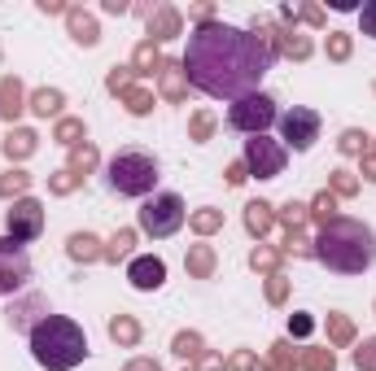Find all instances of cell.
I'll list each match as a JSON object with an SVG mask.
<instances>
[{"label":"cell","instance_id":"6da1fadb","mask_svg":"<svg viewBox=\"0 0 376 371\" xmlns=\"http://www.w3.org/2000/svg\"><path fill=\"white\" fill-rule=\"evenodd\" d=\"M184 79L193 88H202L215 101H241L254 96L263 74L271 70V44L267 35L228 27V22H202L188 31V48H184Z\"/></svg>","mask_w":376,"mask_h":371},{"label":"cell","instance_id":"7a4b0ae2","mask_svg":"<svg viewBox=\"0 0 376 371\" xmlns=\"http://www.w3.org/2000/svg\"><path fill=\"white\" fill-rule=\"evenodd\" d=\"M315 258L341 276H363L376 262V232L359 218H329L315 240Z\"/></svg>","mask_w":376,"mask_h":371},{"label":"cell","instance_id":"3957f363","mask_svg":"<svg viewBox=\"0 0 376 371\" xmlns=\"http://www.w3.org/2000/svg\"><path fill=\"white\" fill-rule=\"evenodd\" d=\"M31 354L44 371H70L88 358V336L84 328L66 314H44L31 328Z\"/></svg>","mask_w":376,"mask_h":371},{"label":"cell","instance_id":"277c9868","mask_svg":"<svg viewBox=\"0 0 376 371\" xmlns=\"http://www.w3.org/2000/svg\"><path fill=\"white\" fill-rule=\"evenodd\" d=\"M106 179L118 196H149L158 184V162L149 153H140V148H123V153L110 158Z\"/></svg>","mask_w":376,"mask_h":371},{"label":"cell","instance_id":"5b68a950","mask_svg":"<svg viewBox=\"0 0 376 371\" xmlns=\"http://www.w3.org/2000/svg\"><path fill=\"white\" fill-rule=\"evenodd\" d=\"M228 122L245 136H263L271 122H275V101L267 92H254V96H241V101L228 105Z\"/></svg>","mask_w":376,"mask_h":371},{"label":"cell","instance_id":"8992f818","mask_svg":"<svg viewBox=\"0 0 376 371\" xmlns=\"http://www.w3.org/2000/svg\"><path fill=\"white\" fill-rule=\"evenodd\" d=\"M180 223H184V201L175 192H158L154 201L140 206V228L149 236H171V232H180Z\"/></svg>","mask_w":376,"mask_h":371},{"label":"cell","instance_id":"52a82bcc","mask_svg":"<svg viewBox=\"0 0 376 371\" xmlns=\"http://www.w3.org/2000/svg\"><path fill=\"white\" fill-rule=\"evenodd\" d=\"M27 280H31V258H27V249H22V240L0 236V297L18 293Z\"/></svg>","mask_w":376,"mask_h":371},{"label":"cell","instance_id":"ba28073f","mask_svg":"<svg viewBox=\"0 0 376 371\" xmlns=\"http://www.w3.org/2000/svg\"><path fill=\"white\" fill-rule=\"evenodd\" d=\"M285 144H275V140H267V136H254L245 144V170H254L258 179H275L285 170Z\"/></svg>","mask_w":376,"mask_h":371},{"label":"cell","instance_id":"9c48e42d","mask_svg":"<svg viewBox=\"0 0 376 371\" xmlns=\"http://www.w3.org/2000/svg\"><path fill=\"white\" fill-rule=\"evenodd\" d=\"M280 131H285V148H293V153H307V148L319 140V114L293 105V110L280 118Z\"/></svg>","mask_w":376,"mask_h":371},{"label":"cell","instance_id":"30bf717a","mask_svg":"<svg viewBox=\"0 0 376 371\" xmlns=\"http://www.w3.org/2000/svg\"><path fill=\"white\" fill-rule=\"evenodd\" d=\"M40 228H44L40 201H18V206L9 210V236H13V240H31V236H40Z\"/></svg>","mask_w":376,"mask_h":371},{"label":"cell","instance_id":"8fae6325","mask_svg":"<svg viewBox=\"0 0 376 371\" xmlns=\"http://www.w3.org/2000/svg\"><path fill=\"white\" fill-rule=\"evenodd\" d=\"M127 280H132V288H140V293L162 288V280H166V262H162V258H136V262L127 266Z\"/></svg>","mask_w":376,"mask_h":371},{"label":"cell","instance_id":"7c38bea8","mask_svg":"<svg viewBox=\"0 0 376 371\" xmlns=\"http://www.w3.org/2000/svg\"><path fill=\"white\" fill-rule=\"evenodd\" d=\"M149 35H158V40L180 35V13H175V9H158L154 18H149Z\"/></svg>","mask_w":376,"mask_h":371},{"label":"cell","instance_id":"4fadbf2b","mask_svg":"<svg viewBox=\"0 0 376 371\" xmlns=\"http://www.w3.org/2000/svg\"><path fill=\"white\" fill-rule=\"evenodd\" d=\"M70 35L79 40V44H88V48H92L96 40H101V31H96V22H92L88 13H79V9L70 13Z\"/></svg>","mask_w":376,"mask_h":371},{"label":"cell","instance_id":"5bb4252c","mask_svg":"<svg viewBox=\"0 0 376 371\" xmlns=\"http://www.w3.org/2000/svg\"><path fill=\"white\" fill-rule=\"evenodd\" d=\"M18 110H22V88H18V79H0V114L18 118Z\"/></svg>","mask_w":376,"mask_h":371},{"label":"cell","instance_id":"9a60e30c","mask_svg":"<svg viewBox=\"0 0 376 371\" xmlns=\"http://www.w3.org/2000/svg\"><path fill=\"white\" fill-rule=\"evenodd\" d=\"M245 228H249V232H254V236H263V232L271 228V206H263V201H254V206H249V210H245Z\"/></svg>","mask_w":376,"mask_h":371},{"label":"cell","instance_id":"2e32d148","mask_svg":"<svg viewBox=\"0 0 376 371\" xmlns=\"http://www.w3.org/2000/svg\"><path fill=\"white\" fill-rule=\"evenodd\" d=\"M31 110H35L40 118H48V114H57V110H62V92H53V88H44V92H35V96H31Z\"/></svg>","mask_w":376,"mask_h":371},{"label":"cell","instance_id":"e0dca14e","mask_svg":"<svg viewBox=\"0 0 376 371\" xmlns=\"http://www.w3.org/2000/svg\"><path fill=\"white\" fill-rule=\"evenodd\" d=\"M96 254H101V249H96V236H88V232H74V236H70V258L92 262Z\"/></svg>","mask_w":376,"mask_h":371},{"label":"cell","instance_id":"ac0fdd59","mask_svg":"<svg viewBox=\"0 0 376 371\" xmlns=\"http://www.w3.org/2000/svg\"><path fill=\"white\" fill-rule=\"evenodd\" d=\"M31 148H35V136L31 131H9V140H5V153L9 158H27Z\"/></svg>","mask_w":376,"mask_h":371},{"label":"cell","instance_id":"d6986e66","mask_svg":"<svg viewBox=\"0 0 376 371\" xmlns=\"http://www.w3.org/2000/svg\"><path fill=\"white\" fill-rule=\"evenodd\" d=\"M210 266H215V254L206 249V245H197V249L188 254V271L193 276H210Z\"/></svg>","mask_w":376,"mask_h":371},{"label":"cell","instance_id":"ffe728a7","mask_svg":"<svg viewBox=\"0 0 376 371\" xmlns=\"http://www.w3.org/2000/svg\"><path fill=\"white\" fill-rule=\"evenodd\" d=\"M162 74H166V96H171V101H180V92H184V70H180V66H162Z\"/></svg>","mask_w":376,"mask_h":371},{"label":"cell","instance_id":"44dd1931","mask_svg":"<svg viewBox=\"0 0 376 371\" xmlns=\"http://www.w3.org/2000/svg\"><path fill=\"white\" fill-rule=\"evenodd\" d=\"M355 367L359 371H376V341H363L355 350Z\"/></svg>","mask_w":376,"mask_h":371},{"label":"cell","instance_id":"7402d4cb","mask_svg":"<svg viewBox=\"0 0 376 371\" xmlns=\"http://www.w3.org/2000/svg\"><path fill=\"white\" fill-rule=\"evenodd\" d=\"M110 336H114V341H127V345H132V341L140 336V328L132 324V319H114V324H110Z\"/></svg>","mask_w":376,"mask_h":371},{"label":"cell","instance_id":"603a6c76","mask_svg":"<svg viewBox=\"0 0 376 371\" xmlns=\"http://www.w3.org/2000/svg\"><path fill=\"white\" fill-rule=\"evenodd\" d=\"M79 136H84V122H74V118H66L62 127H57V140H62V144H74Z\"/></svg>","mask_w":376,"mask_h":371},{"label":"cell","instance_id":"cb8c5ba5","mask_svg":"<svg viewBox=\"0 0 376 371\" xmlns=\"http://www.w3.org/2000/svg\"><path fill=\"white\" fill-rule=\"evenodd\" d=\"M149 105H154V96H149V92H140V88L127 92V110H132V114H144Z\"/></svg>","mask_w":376,"mask_h":371},{"label":"cell","instance_id":"d4e9b609","mask_svg":"<svg viewBox=\"0 0 376 371\" xmlns=\"http://www.w3.org/2000/svg\"><path fill=\"white\" fill-rule=\"evenodd\" d=\"M359 22H363V35L376 40V0H368V5L359 9Z\"/></svg>","mask_w":376,"mask_h":371},{"label":"cell","instance_id":"484cf974","mask_svg":"<svg viewBox=\"0 0 376 371\" xmlns=\"http://www.w3.org/2000/svg\"><path fill=\"white\" fill-rule=\"evenodd\" d=\"M285 48H289L293 57H307V53H311V44H307L302 35H293V31H285Z\"/></svg>","mask_w":376,"mask_h":371},{"label":"cell","instance_id":"4316f807","mask_svg":"<svg viewBox=\"0 0 376 371\" xmlns=\"http://www.w3.org/2000/svg\"><path fill=\"white\" fill-rule=\"evenodd\" d=\"M307 367H311V371H333V354H329V350H315V354L307 358Z\"/></svg>","mask_w":376,"mask_h":371},{"label":"cell","instance_id":"83f0119b","mask_svg":"<svg viewBox=\"0 0 376 371\" xmlns=\"http://www.w3.org/2000/svg\"><path fill=\"white\" fill-rule=\"evenodd\" d=\"M210 127H215V118H210V114H197V118H193V136H197V140H206Z\"/></svg>","mask_w":376,"mask_h":371},{"label":"cell","instance_id":"f1b7e54d","mask_svg":"<svg viewBox=\"0 0 376 371\" xmlns=\"http://www.w3.org/2000/svg\"><path fill=\"white\" fill-rule=\"evenodd\" d=\"M197 345H202V341H197V336H175V354H197Z\"/></svg>","mask_w":376,"mask_h":371},{"label":"cell","instance_id":"f546056e","mask_svg":"<svg viewBox=\"0 0 376 371\" xmlns=\"http://www.w3.org/2000/svg\"><path fill=\"white\" fill-rule=\"evenodd\" d=\"M127 249H132V232H118V236H114V249H110V258H123Z\"/></svg>","mask_w":376,"mask_h":371},{"label":"cell","instance_id":"4dcf8cb0","mask_svg":"<svg viewBox=\"0 0 376 371\" xmlns=\"http://www.w3.org/2000/svg\"><path fill=\"white\" fill-rule=\"evenodd\" d=\"M341 148H346V153H359V148H363V136H359V131H346V136H341Z\"/></svg>","mask_w":376,"mask_h":371},{"label":"cell","instance_id":"1f68e13d","mask_svg":"<svg viewBox=\"0 0 376 371\" xmlns=\"http://www.w3.org/2000/svg\"><path fill=\"white\" fill-rule=\"evenodd\" d=\"M193 223H197L202 232H215V228H219V214H215V210H206V214H197Z\"/></svg>","mask_w":376,"mask_h":371},{"label":"cell","instance_id":"d6a6232c","mask_svg":"<svg viewBox=\"0 0 376 371\" xmlns=\"http://www.w3.org/2000/svg\"><path fill=\"white\" fill-rule=\"evenodd\" d=\"M13 188H27V175H18V170H13V179H0V196H9Z\"/></svg>","mask_w":376,"mask_h":371},{"label":"cell","instance_id":"836d02e7","mask_svg":"<svg viewBox=\"0 0 376 371\" xmlns=\"http://www.w3.org/2000/svg\"><path fill=\"white\" fill-rule=\"evenodd\" d=\"M329 53H333V57H346V53H350V40H346V35H333V44H329Z\"/></svg>","mask_w":376,"mask_h":371},{"label":"cell","instance_id":"e575fe53","mask_svg":"<svg viewBox=\"0 0 376 371\" xmlns=\"http://www.w3.org/2000/svg\"><path fill=\"white\" fill-rule=\"evenodd\" d=\"M315 214L329 223V218H333V196H319V201H315Z\"/></svg>","mask_w":376,"mask_h":371},{"label":"cell","instance_id":"d590c367","mask_svg":"<svg viewBox=\"0 0 376 371\" xmlns=\"http://www.w3.org/2000/svg\"><path fill=\"white\" fill-rule=\"evenodd\" d=\"M92 162H96V153H92V148H84V153H74V166H84V170H88Z\"/></svg>","mask_w":376,"mask_h":371},{"label":"cell","instance_id":"8d00e7d4","mask_svg":"<svg viewBox=\"0 0 376 371\" xmlns=\"http://www.w3.org/2000/svg\"><path fill=\"white\" fill-rule=\"evenodd\" d=\"M333 336H337V341L350 336V324H346V319H333Z\"/></svg>","mask_w":376,"mask_h":371},{"label":"cell","instance_id":"74e56055","mask_svg":"<svg viewBox=\"0 0 376 371\" xmlns=\"http://www.w3.org/2000/svg\"><path fill=\"white\" fill-rule=\"evenodd\" d=\"M127 371H158V367H154V363H132Z\"/></svg>","mask_w":376,"mask_h":371}]
</instances>
